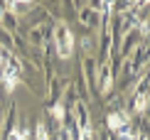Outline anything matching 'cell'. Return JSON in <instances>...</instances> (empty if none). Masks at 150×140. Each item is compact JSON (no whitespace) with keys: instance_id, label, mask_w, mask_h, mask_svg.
Wrapping results in <instances>:
<instances>
[{"instance_id":"6","label":"cell","mask_w":150,"mask_h":140,"mask_svg":"<svg viewBox=\"0 0 150 140\" xmlns=\"http://www.w3.org/2000/svg\"><path fill=\"white\" fill-rule=\"evenodd\" d=\"M52 113H54V118H57V120H64V106H62V103H54Z\"/></svg>"},{"instance_id":"5","label":"cell","mask_w":150,"mask_h":140,"mask_svg":"<svg viewBox=\"0 0 150 140\" xmlns=\"http://www.w3.org/2000/svg\"><path fill=\"white\" fill-rule=\"evenodd\" d=\"M145 103H148V98H145V93H138V98H135V111H138V113H143V111H145Z\"/></svg>"},{"instance_id":"1","label":"cell","mask_w":150,"mask_h":140,"mask_svg":"<svg viewBox=\"0 0 150 140\" xmlns=\"http://www.w3.org/2000/svg\"><path fill=\"white\" fill-rule=\"evenodd\" d=\"M54 42H57V54L62 59H69L74 52V35L64 22H59L57 30H54Z\"/></svg>"},{"instance_id":"3","label":"cell","mask_w":150,"mask_h":140,"mask_svg":"<svg viewBox=\"0 0 150 140\" xmlns=\"http://www.w3.org/2000/svg\"><path fill=\"white\" fill-rule=\"evenodd\" d=\"M108 125L113 130H118V133H121L123 128H128V125H126V116H121V113H111V116H108Z\"/></svg>"},{"instance_id":"4","label":"cell","mask_w":150,"mask_h":140,"mask_svg":"<svg viewBox=\"0 0 150 140\" xmlns=\"http://www.w3.org/2000/svg\"><path fill=\"white\" fill-rule=\"evenodd\" d=\"M27 135H30L27 130H22V128H15V130H12L10 135H8V140H27Z\"/></svg>"},{"instance_id":"2","label":"cell","mask_w":150,"mask_h":140,"mask_svg":"<svg viewBox=\"0 0 150 140\" xmlns=\"http://www.w3.org/2000/svg\"><path fill=\"white\" fill-rule=\"evenodd\" d=\"M17 81H20V69H17V64L5 62V66H3V84H5V88L12 91V88L17 86Z\"/></svg>"},{"instance_id":"7","label":"cell","mask_w":150,"mask_h":140,"mask_svg":"<svg viewBox=\"0 0 150 140\" xmlns=\"http://www.w3.org/2000/svg\"><path fill=\"white\" fill-rule=\"evenodd\" d=\"M37 140H49V135H47V128H45V123H37Z\"/></svg>"},{"instance_id":"8","label":"cell","mask_w":150,"mask_h":140,"mask_svg":"<svg viewBox=\"0 0 150 140\" xmlns=\"http://www.w3.org/2000/svg\"><path fill=\"white\" fill-rule=\"evenodd\" d=\"M118 138H121V140H138V135H135V133H130L128 128H123L121 133H118Z\"/></svg>"},{"instance_id":"9","label":"cell","mask_w":150,"mask_h":140,"mask_svg":"<svg viewBox=\"0 0 150 140\" xmlns=\"http://www.w3.org/2000/svg\"><path fill=\"white\" fill-rule=\"evenodd\" d=\"M81 140H91V128L81 120Z\"/></svg>"},{"instance_id":"10","label":"cell","mask_w":150,"mask_h":140,"mask_svg":"<svg viewBox=\"0 0 150 140\" xmlns=\"http://www.w3.org/2000/svg\"><path fill=\"white\" fill-rule=\"evenodd\" d=\"M5 66V57H3V49H0V69Z\"/></svg>"}]
</instances>
